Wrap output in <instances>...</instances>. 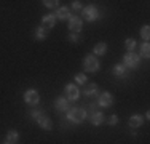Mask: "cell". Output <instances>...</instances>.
I'll use <instances>...</instances> for the list:
<instances>
[{"instance_id":"29","label":"cell","mask_w":150,"mask_h":144,"mask_svg":"<svg viewBox=\"0 0 150 144\" xmlns=\"http://www.w3.org/2000/svg\"><path fill=\"white\" fill-rule=\"evenodd\" d=\"M3 144H10V143H6V141H5V143H3Z\"/></svg>"},{"instance_id":"8","label":"cell","mask_w":150,"mask_h":144,"mask_svg":"<svg viewBox=\"0 0 150 144\" xmlns=\"http://www.w3.org/2000/svg\"><path fill=\"white\" fill-rule=\"evenodd\" d=\"M54 107L58 112H67V110L70 109L69 107V101H67L64 96H59V98H56L54 101Z\"/></svg>"},{"instance_id":"9","label":"cell","mask_w":150,"mask_h":144,"mask_svg":"<svg viewBox=\"0 0 150 144\" xmlns=\"http://www.w3.org/2000/svg\"><path fill=\"white\" fill-rule=\"evenodd\" d=\"M56 24V16L54 14H45L43 18H42V27L45 29V31H48V29H53Z\"/></svg>"},{"instance_id":"4","label":"cell","mask_w":150,"mask_h":144,"mask_svg":"<svg viewBox=\"0 0 150 144\" xmlns=\"http://www.w3.org/2000/svg\"><path fill=\"white\" fill-rule=\"evenodd\" d=\"M83 69L86 71V72H98L99 71V61H98V58L93 56V55L85 56V59H83Z\"/></svg>"},{"instance_id":"19","label":"cell","mask_w":150,"mask_h":144,"mask_svg":"<svg viewBox=\"0 0 150 144\" xmlns=\"http://www.w3.org/2000/svg\"><path fill=\"white\" fill-rule=\"evenodd\" d=\"M46 35H48V34H46V31H45L43 27H37V29H35V38H37L38 42L45 40Z\"/></svg>"},{"instance_id":"16","label":"cell","mask_w":150,"mask_h":144,"mask_svg":"<svg viewBox=\"0 0 150 144\" xmlns=\"http://www.w3.org/2000/svg\"><path fill=\"white\" fill-rule=\"evenodd\" d=\"M107 53V43L105 42H99L94 45V55L98 56H104Z\"/></svg>"},{"instance_id":"27","label":"cell","mask_w":150,"mask_h":144,"mask_svg":"<svg viewBox=\"0 0 150 144\" xmlns=\"http://www.w3.org/2000/svg\"><path fill=\"white\" fill-rule=\"evenodd\" d=\"M69 40L72 42V43H78V40H80V38H78L77 34H70V35H69Z\"/></svg>"},{"instance_id":"5","label":"cell","mask_w":150,"mask_h":144,"mask_svg":"<svg viewBox=\"0 0 150 144\" xmlns=\"http://www.w3.org/2000/svg\"><path fill=\"white\" fill-rule=\"evenodd\" d=\"M24 101H26V104H29V106H37V104L40 103V95H38L37 90L29 88L24 93Z\"/></svg>"},{"instance_id":"15","label":"cell","mask_w":150,"mask_h":144,"mask_svg":"<svg viewBox=\"0 0 150 144\" xmlns=\"http://www.w3.org/2000/svg\"><path fill=\"white\" fill-rule=\"evenodd\" d=\"M98 93H99V86L96 83H90L85 88V96H86V98H93V96H96Z\"/></svg>"},{"instance_id":"21","label":"cell","mask_w":150,"mask_h":144,"mask_svg":"<svg viewBox=\"0 0 150 144\" xmlns=\"http://www.w3.org/2000/svg\"><path fill=\"white\" fill-rule=\"evenodd\" d=\"M136 45H137V43H136L134 38H126V40H125V46H126L128 51H133L136 48Z\"/></svg>"},{"instance_id":"24","label":"cell","mask_w":150,"mask_h":144,"mask_svg":"<svg viewBox=\"0 0 150 144\" xmlns=\"http://www.w3.org/2000/svg\"><path fill=\"white\" fill-rule=\"evenodd\" d=\"M141 35H142V38L147 42L149 38H150V27H149V26H144V27H142V29H141Z\"/></svg>"},{"instance_id":"11","label":"cell","mask_w":150,"mask_h":144,"mask_svg":"<svg viewBox=\"0 0 150 144\" xmlns=\"http://www.w3.org/2000/svg\"><path fill=\"white\" fill-rule=\"evenodd\" d=\"M112 72H113V75L118 77V78H128V69L123 66V64H115Z\"/></svg>"},{"instance_id":"14","label":"cell","mask_w":150,"mask_h":144,"mask_svg":"<svg viewBox=\"0 0 150 144\" xmlns=\"http://www.w3.org/2000/svg\"><path fill=\"white\" fill-rule=\"evenodd\" d=\"M104 114L102 112H93V114H90V122L94 127H99V125H102L104 123Z\"/></svg>"},{"instance_id":"25","label":"cell","mask_w":150,"mask_h":144,"mask_svg":"<svg viewBox=\"0 0 150 144\" xmlns=\"http://www.w3.org/2000/svg\"><path fill=\"white\" fill-rule=\"evenodd\" d=\"M58 0H45L43 2V5L46 6V8H56V6H58Z\"/></svg>"},{"instance_id":"23","label":"cell","mask_w":150,"mask_h":144,"mask_svg":"<svg viewBox=\"0 0 150 144\" xmlns=\"http://www.w3.org/2000/svg\"><path fill=\"white\" fill-rule=\"evenodd\" d=\"M75 80H77L78 85H85V83H86V80H88V78H86V74H83V72L77 74V75H75Z\"/></svg>"},{"instance_id":"2","label":"cell","mask_w":150,"mask_h":144,"mask_svg":"<svg viewBox=\"0 0 150 144\" xmlns=\"http://www.w3.org/2000/svg\"><path fill=\"white\" fill-rule=\"evenodd\" d=\"M81 16L86 21H90V23H94V21H98L99 18H101V11H99L98 6L90 5V6H85V8L81 10Z\"/></svg>"},{"instance_id":"22","label":"cell","mask_w":150,"mask_h":144,"mask_svg":"<svg viewBox=\"0 0 150 144\" xmlns=\"http://www.w3.org/2000/svg\"><path fill=\"white\" fill-rule=\"evenodd\" d=\"M141 55H142V58H149L150 56V45L147 42L141 46Z\"/></svg>"},{"instance_id":"1","label":"cell","mask_w":150,"mask_h":144,"mask_svg":"<svg viewBox=\"0 0 150 144\" xmlns=\"http://www.w3.org/2000/svg\"><path fill=\"white\" fill-rule=\"evenodd\" d=\"M67 118L72 123H81L86 118V110L80 109V107H72V109L67 110Z\"/></svg>"},{"instance_id":"10","label":"cell","mask_w":150,"mask_h":144,"mask_svg":"<svg viewBox=\"0 0 150 144\" xmlns=\"http://www.w3.org/2000/svg\"><path fill=\"white\" fill-rule=\"evenodd\" d=\"M113 96L110 95L109 91H102V95L99 96V106H102V107H110L113 104Z\"/></svg>"},{"instance_id":"13","label":"cell","mask_w":150,"mask_h":144,"mask_svg":"<svg viewBox=\"0 0 150 144\" xmlns=\"http://www.w3.org/2000/svg\"><path fill=\"white\" fill-rule=\"evenodd\" d=\"M128 122H129L131 128H139V127H142V123H144V117H142L141 114H133Z\"/></svg>"},{"instance_id":"28","label":"cell","mask_w":150,"mask_h":144,"mask_svg":"<svg viewBox=\"0 0 150 144\" xmlns=\"http://www.w3.org/2000/svg\"><path fill=\"white\" fill-rule=\"evenodd\" d=\"M72 8L74 10H81V3L80 2H72Z\"/></svg>"},{"instance_id":"12","label":"cell","mask_w":150,"mask_h":144,"mask_svg":"<svg viewBox=\"0 0 150 144\" xmlns=\"http://www.w3.org/2000/svg\"><path fill=\"white\" fill-rule=\"evenodd\" d=\"M56 19H61V21H66V19H70V10L67 8V6H61V8L56 10Z\"/></svg>"},{"instance_id":"6","label":"cell","mask_w":150,"mask_h":144,"mask_svg":"<svg viewBox=\"0 0 150 144\" xmlns=\"http://www.w3.org/2000/svg\"><path fill=\"white\" fill-rule=\"evenodd\" d=\"M64 93H66V99L67 101H77L78 98H80V90H78L77 85H74V83L66 85Z\"/></svg>"},{"instance_id":"18","label":"cell","mask_w":150,"mask_h":144,"mask_svg":"<svg viewBox=\"0 0 150 144\" xmlns=\"http://www.w3.org/2000/svg\"><path fill=\"white\" fill-rule=\"evenodd\" d=\"M18 139H19V133L16 131V130H10L8 133H6V143L10 144H16Z\"/></svg>"},{"instance_id":"26","label":"cell","mask_w":150,"mask_h":144,"mask_svg":"<svg viewBox=\"0 0 150 144\" xmlns=\"http://www.w3.org/2000/svg\"><path fill=\"white\" fill-rule=\"evenodd\" d=\"M117 123H118V115H115V114L110 115V117H109V125H112V127H113V125H117Z\"/></svg>"},{"instance_id":"20","label":"cell","mask_w":150,"mask_h":144,"mask_svg":"<svg viewBox=\"0 0 150 144\" xmlns=\"http://www.w3.org/2000/svg\"><path fill=\"white\" fill-rule=\"evenodd\" d=\"M38 125H40L43 130H51V128H53V122H51V118H48V117L43 118V120H42Z\"/></svg>"},{"instance_id":"3","label":"cell","mask_w":150,"mask_h":144,"mask_svg":"<svg viewBox=\"0 0 150 144\" xmlns=\"http://www.w3.org/2000/svg\"><path fill=\"white\" fill-rule=\"evenodd\" d=\"M139 63H141V58H139V55H136L134 51H128L126 55L123 56V66L126 67H131V69H136V67L139 66Z\"/></svg>"},{"instance_id":"7","label":"cell","mask_w":150,"mask_h":144,"mask_svg":"<svg viewBox=\"0 0 150 144\" xmlns=\"http://www.w3.org/2000/svg\"><path fill=\"white\" fill-rule=\"evenodd\" d=\"M81 27H83V23H81V19L78 16H70L69 19V29L72 34H78V32L81 31Z\"/></svg>"},{"instance_id":"17","label":"cell","mask_w":150,"mask_h":144,"mask_svg":"<svg viewBox=\"0 0 150 144\" xmlns=\"http://www.w3.org/2000/svg\"><path fill=\"white\" fill-rule=\"evenodd\" d=\"M30 117L34 118L37 123H40L43 118H46V115H45L43 110H40V109H32V110H30Z\"/></svg>"}]
</instances>
